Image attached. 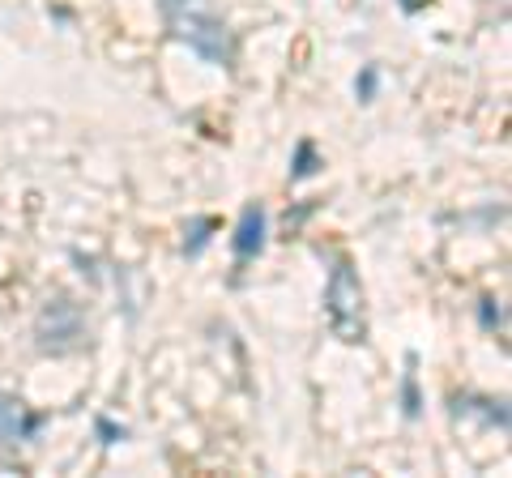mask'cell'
<instances>
[{
    "label": "cell",
    "instance_id": "obj_1",
    "mask_svg": "<svg viewBox=\"0 0 512 478\" xmlns=\"http://www.w3.org/2000/svg\"><path fill=\"white\" fill-rule=\"evenodd\" d=\"M158 9H163L171 39L188 43L201 60H210L218 69H227L235 60V35L214 0H158Z\"/></svg>",
    "mask_w": 512,
    "mask_h": 478
},
{
    "label": "cell",
    "instance_id": "obj_2",
    "mask_svg": "<svg viewBox=\"0 0 512 478\" xmlns=\"http://www.w3.org/2000/svg\"><path fill=\"white\" fill-rule=\"evenodd\" d=\"M325 316H329V329L338 333L342 342H363L367 321H363V286L355 278V269L346 261L333 265L329 286H325Z\"/></svg>",
    "mask_w": 512,
    "mask_h": 478
},
{
    "label": "cell",
    "instance_id": "obj_3",
    "mask_svg": "<svg viewBox=\"0 0 512 478\" xmlns=\"http://www.w3.org/2000/svg\"><path fill=\"white\" fill-rule=\"evenodd\" d=\"M35 333H39L43 350H69L82 338V312H77V304H69V299H56V304L43 308Z\"/></svg>",
    "mask_w": 512,
    "mask_h": 478
},
{
    "label": "cell",
    "instance_id": "obj_4",
    "mask_svg": "<svg viewBox=\"0 0 512 478\" xmlns=\"http://www.w3.org/2000/svg\"><path fill=\"white\" fill-rule=\"evenodd\" d=\"M43 414H30L26 402H18L13 393H0V444H22L39 432Z\"/></svg>",
    "mask_w": 512,
    "mask_h": 478
},
{
    "label": "cell",
    "instance_id": "obj_5",
    "mask_svg": "<svg viewBox=\"0 0 512 478\" xmlns=\"http://www.w3.org/2000/svg\"><path fill=\"white\" fill-rule=\"evenodd\" d=\"M265 227H269L265 205H244V214H239V227H235V235H231V248H235V261H239V265L252 261L256 252L265 248Z\"/></svg>",
    "mask_w": 512,
    "mask_h": 478
},
{
    "label": "cell",
    "instance_id": "obj_6",
    "mask_svg": "<svg viewBox=\"0 0 512 478\" xmlns=\"http://www.w3.org/2000/svg\"><path fill=\"white\" fill-rule=\"evenodd\" d=\"M402 410H406V419H419V376H414V355L406 359V376H402Z\"/></svg>",
    "mask_w": 512,
    "mask_h": 478
},
{
    "label": "cell",
    "instance_id": "obj_7",
    "mask_svg": "<svg viewBox=\"0 0 512 478\" xmlns=\"http://www.w3.org/2000/svg\"><path fill=\"white\" fill-rule=\"evenodd\" d=\"M376 82H380V69H376V65H367V69H363V77L355 82L359 103H372V99H376Z\"/></svg>",
    "mask_w": 512,
    "mask_h": 478
},
{
    "label": "cell",
    "instance_id": "obj_8",
    "mask_svg": "<svg viewBox=\"0 0 512 478\" xmlns=\"http://www.w3.org/2000/svg\"><path fill=\"white\" fill-rule=\"evenodd\" d=\"M312 171H316V154H312V141H303V146H299V158H295V171H291V180H308Z\"/></svg>",
    "mask_w": 512,
    "mask_h": 478
},
{
    "label": "cell",
    "instance_id": "obj_9",
    "mask_svg": "<svg viewBox=\"0 0 512 478\" xmlns=\"http://www.w3.org/2000/svg\"><path fill=\"white\" fill-rule=\"evenodd\" d=\"M99 436H103V444H116V440H124L128 432H124V427H116V423H107V419H99Z\"/></svg>",
    "mask_w": 512,
    "mask_h": 478
}]
</instances>
